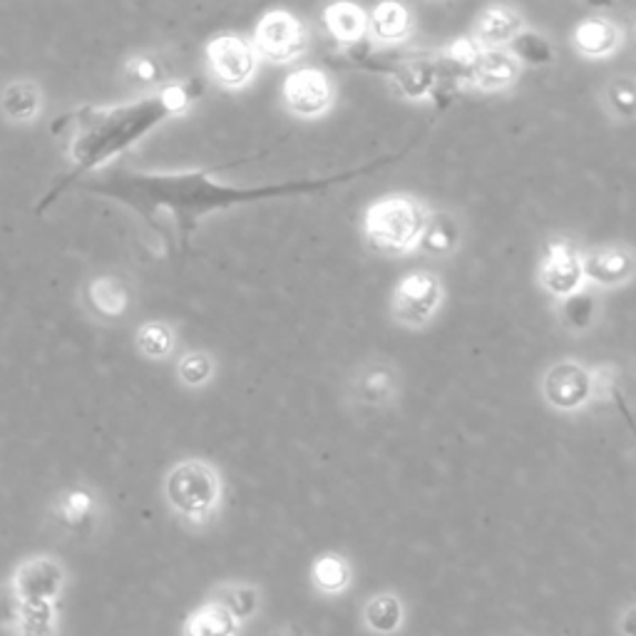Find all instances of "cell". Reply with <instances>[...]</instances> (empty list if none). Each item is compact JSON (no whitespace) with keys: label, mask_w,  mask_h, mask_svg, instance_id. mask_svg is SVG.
<instances>
[{"label":"cell","mask_w":636,"mask_h":636,"mask_svg":"<svg viewBox=\"0 0 636 636\" xmlns=\"http://www.w3.org/2000/svg\"><path fill=\"white\" fill-rule=\"evenodd\" d=\"M430 211L408 195L376 199L364 215V239L380 257H403L418 249Z\"/></svg>","instance_id":"obj_1"},{"label":"cell","mask_w":636,"mask_h":636,"mask_svg":"<svg viewBox=\"0 0 636 636\" xmlns=\"http://www.w3.org/2000/svg\"><path fill=\"white\" fill-rule=\"evenodd\" d=\"M162 495L182 523L209 525L225 500V483L209 460L185 458L167 470Z\"/></svg>","instance_id":"obj_2"},{"label":"cell","mask_w":636,"mask_h":636,"mask_svg":"<svg viewBox=\"0 0 636 636\" xmlns=\"http://www.w3.org/2000/svg\"><path fill=\"white\" fill-rule=\"evenodd\" d=\"M251 42L261 60L286 66V62L299 60L309 48V30H306L304 20L289 10H269L254 30Z\"/></svg>","instance_id":"obj_3"},{"label":"cell","mask_w":636,"mask_h":636,"mask_svg":"<svg viewBox=\"0 0 636 636\" xmlns=\"http://www.w3.org/2000/svg\"><path fill=\"white\" fill-rule=\"evenodd\" d=\"M259 62L261 58L257 48H254V42L235 33L217 36L207 46L209 72L225 90L249 88L254 78H257Z\"/></svg>","instance_id":"obj_4"},{"label":"cell","mask_w":636,"mask_h":636,"mask_svg":"<svg viewBox=\"0 0 636 636\" xmlns=\"http://www.w3.org/2000/svg\"><path fill=\"white\" fill-rule=\"evenodd\" d=\"M443 304V286L436 274L410 271L398 281L390 299V314L396 324L406 328H423L436 318Z\"/></svg>","instance_id":"obj_5"},{"label":"cell","mask_w":636,"mask_h":636,"mask_svg":"<svg viewBox=\"0 0 636 636\" xmlns=\"http://www.w3.org/2000/svg\"><path fill=\"white\" fill-rule=\"evenodd\" d=\"M284 108L299 120H318L334 108V80L321 68H296L281 85Z\"/></svg>","instance_id":"obj_6"},{"label":"cell","mask_w":636,"mask_h":636,"mask_svg":"<svg viewBox=\"0 0 636 636\" xmlns=\"http://www.w3.org/2000/svg\"><path fill=\"white\" fill-rule=\"evenodd\" d=\"M537 277L549 296H555L557 301L567 299V296L582 291L587 281L585 257L569 239L547 241Z\"/></svg>","instance_id":"obj_7"},{"label":"cell","mask_w":636,"mask_h":636,"mask_svg":"<svg viewBox=\"0 0 636 636\" xmlns=\"http://www.w3.org/2000/svg\"><path fill=\"white\" fill-rule=\"evenodd\" d=\"M80 301L85 314L95 318V321L118 324L132 311L135 291L132 284L127 281L122 274L105 271L95 274V277L82 284Z\"/></svg>","instance_id":"obj_8"},{"label":"cell","mask_w":636,"mask_h":636,"mask_svg":"<svg viewBox=\"0 0 636 636\" xmlns=\"http://www.w3.org/2000/svg\"><path fill=\"white\" fill-rule=\"evenodd\" d=\"M543 394L557 410H582L597 396L595 374L577 360H559L545 374Z\"/></svg>","instance_id":"obj_9"},{"label":"cell","mask_w":636,"mask_h":636,"mask_svg":"<svg viewBox=\"0 0 636 636\" xmlns=\"http://www.w3.org/2000/svg\"><path fill=\"white\" fill-rule=\"evenodd\" d=\"M398 370L384 360H370V364L356 368L346 386L348 403L360 410H386L398 400Z\"/></svg>","instance_id":"obj_10"},{"label":"cell","mask_w":636,"mask_h":636,"mask_svg":"<svg viewBox=\"0 0 636 636\" xmlns=\"http://www.w3.org/2000/svg\"><path fill=\"white\" fill-rule=\"evenodd\" d=\"M62 585H66V572L52 557L23 562L13 577V592L20 602H52L62 592Z\"/></svg>","instance_id":"obj_11"},{"label":"cell","mask_w":636,"mask_h":636,"mask_svg":"<svg viewBox=\"0 0 636 636\" xmlns=\"http://www.w3.org/2000/svg\"><path fill=\"white\" fill-rule=\"evenodd\" d=\"M519 76V62L507 48H483L475 66L468 72V85L483 92H500L515 85Z\"/></svg>","instance_id":"obj_12"},{"label":"cell","mask_w":636,"mask_h":636,"mask_svg":"<svg viewBox=\"0 0 636 636\" xmlns=\"http://www.w3.org/2000/svg\"><path fill=\"white\" fill-rule=\"evenodd\" d=\"M636 257L629 249L607 247L589 251L585 257V277L589 284L602 286V289H614L634 279Z\"/></svg>","instance_id":"obj_13"},{"label":"cell","mask_w":636,"mask_h":636,"mask_svg":"<svg viewBox=\"0 0 636 636\" xmlns=\"http://www.w3.org/2000/svg\"><path fill=\"white\" fill-rule=\"evenodd\" d=\"M98 495H95L90 487H68L62 490L56 500H52V519L72 533H82V529H90L95 519H98Z\"/></svg>","instance_id":"obj_14"},{"label":"cell","mask_w":636,"mask_h":636,"mask_svg":"<svg viewBox=\"0 0 636 636\" xmlns=\"http://www.w3.org/2000/svg\"><path fill=\"white\" fill-rule=\"evenodd\" d=\"M42 90L36 80L18 78L0 90V115L13 125H33L42 112Z\"/></svg>","instance_id":"obj_15"},{"label":"cell","mask_w":636,"mask_h":636,"mask_svg":"<svg viewBox=\"0 0 636 636\" xmlns=\"http://www.w3.org/2000/svg\"><path fill=\"white\" fill-rule=\"evenodd\" d=\"M579 56L589 60L609 58L622 46V30L609 18H585L572 33Z\"/></svg>","instance_id":"obj_16"},{"label":"cell","mask_w":636,"mask_h":636,"mask_svg":"<svg viewBox=\"0 0 636 636\" xmlns=\"http://www.w3.org/2000/svg\"><path fill=\"white\" fill-rule=\"evenodd\" d=\"M413 33V16L400 3H380L368 13V36L384 46H398Z\"/></svg>","instance_id":"obj_17"},{"label":"cell","mask_w":636,"mask_h":636,"mask_svg":"<svg viewBox=\"0 0 636 636\" xmlns=\"http://www.w3.org/2000/svg\"><path fill=\"white\" fill-rule=\"evenodd\" d=\"M523 30V18L507 6H490L477 20L475 40L483 48H507Z\"/></svg>","instance_id":"obj_18"},{"label":"cell","mask_w":636,"mask_h":636,"mask_svg":"<svg viewBox=\"0 0 636 636\" xmlns=\"http://www.w3.org/2000/svg\"><path fill=\"white\" fill-rule=\"evenodd\" d=\"M460 247V221L455 219L450 211H433L423 229V237L418 244V251L428 254V257L445 259Z\"/></svg>","instance_id":"obj_19"},{"label":"cell","mask_w":636,"mask_h":636,"mask_svg":"<svg viewBox=\"0 0 636 636\" xmlns=\"http://www.w3.org/2000/svg\"><path fill=\"white\" fill-rule=\"evenodd\" d=\"M326 30L341 46H354L368 36V13L354 3H334L324 10Z\"/></svg>","instance_id":"obj_20"},{"label":"cell","mask_w":636,"mask_h":636,"mask_svg":"<svg viewBox=\"0 0 636 636\" xmlns=\"http://www.w3.org/2000/svg\"><path fill=\"white\" fill-rule=\"evenodd\" d=\"M135 348L142 358L162 364V360H169L177 351V328L169 321H162V318L145 321L135 331Z\"/></svg>","instance_id":"obj_21"},{"label":"cell","mask_w":636,"mask_h":636,"mask_svg":"<svg viewBox=\"0 0 636 636\" xmlns=\"http://www.w3.org/2000/svg\"><path fill=\"white\" fill-rule=\"evenodd\" d=\"M398 92L408 100H423L428 95L438 92L440 85V66L430 60H408L396 70Z\"/></svg>","instance_id":"obj_22"},{"label":"cell","mask_w":636,"mask_h":636,"mask_svg":"<svg viewBox=\"0 0 636 636\" xmlns=\"http://www.w3.org/2000/svg\"><path fill=\"white\" fill-rule=\"evenodd\" d=\"M175 376L187 390L207 388L217 376V360L207 351H187L177 358Z\"/></svg>","instance_id":"obj_23"},{"label":"cell","mask_w":636,"mask_h":636,"mask_svg":"<svg viewBox=\"0 0 636 636\" xmlns=\"http://www.w3.org/2000/svg\"><path fill=\"white\" fill-rule=\"evenodd\" d=\"M187 636H235L237 617L225 604H207L187 622Z\"/></svg>","instance_id":"obj_24"},{"label":"cell","mask_w":636,"mask_h":636,"mask_svg":"<svg viewBox=\"0 0 636 636\" xmlns=\"http://www.w3.org/2000/svg\"><path fill=\"white\" fill-rule=\"evenodd\" d=\"M125 82L132 88L142 90H157L167 88V66L155 52H142V56H132L125 62Z\"/></svg>","instance_id":"obj_25"},{"label":"cell","mask_w":636,"mask_h":636,"mask_svg":"<svg viewBox=\"0 0 636 636\" xmlns=\"http://www.w3.org/2000/svg\"><path fill=\"white\" fill-rule=\"evenodd\" d=\"M507 50L513 52V58L517 62H525V66H549V62L555 60V48L553 42H549L543 33H537V30H529L523 28L519 33L515 36V40L507 46Z\"/></svg>","instance_id":"obj_26"},{"label":"cell","mask_w":636,"mask_h":636,"mask_svg":"<svg viewBox=\"0 0 636 636\" xmlns=\"http://www.w3.org/2000/svg\"><path fill=\"white\" fill-rule=\"evenodd\" d=\"M557 311H559V321L565 324L569 331H587V328L597 321L599 304L595 296L582 289L577 294L567 296V299H562Z\"/></svg>","instance_id":"obj_27"},{"label":"cell","mask_w":636,"mask_h":636,"mask_svg":"<svg viewBox=\"0 0 636 636\" xmlns=\"http://www.w3.org/2000/svg\"><path fill=\"white\" fill-rule=\"evenodd\" d=\"M311 579L321 592L336 595V592L346 589L348 579H351V569H348L346 559H341L338 555H324L314 562Z\"/></svg>","instance_id":"obj_28"},{"label":"cell","mask_w":636,"mask_h":636,"mask_svg":"<svg viewBox=\"0 0 636 636\" xmlns=\"http://www.w3.org/2000/svg\"><path fill=\"white\" fill-rule=\"evenodd\" d=\"M20 636H52L56 609L52 602H20Z\"/></svg>","instance_id":"obj_29"},{"label":"cell","mask_w":636,"mask_h":636,"mask_svg":"<svg viewBox=\"0 0 636 636\" xmlns=\"http://www.w3.org/2000/svg\"><path fill=\"white\" fill-rule=\"evenodd\" d=\"M400 619H403V609H400V602L396 597L380 595V597L368 602L366 622L374 632H380V634L396 632Z\"/></svg>","instance_id":"obj_30"},{"label":"cell","mask_w":636,"mask_h":636,"mask_svg":"<svg viewBox=\"0 0 636 636\" xmlns=\"http://www.w3.org/2000/svg\"><path fill=\"white\" fill-rule=\"evenodd\" d=\"M607 105L614 118L636 120V82L629 78H614L607 88Z\"/></svg>","instance_id":"obj_31"},{"label":"cell","mask_w":636,"mask_h":636,"mask_svg":"<svg viewBox=\"0 0 636 636\" xmlns=\"http://www.w3.org/2000/svg\"><path fill=\"white\" fill-rule=\"evenodd\" d=\"M225 607L235 614L237 619H244V617H249V614H254V609H257V592H254L251 587H244V585H237V587H229L225 592Z\"/></svg>","instance_id":"obj_32"},{"label":"cell","mask_w":636,"mask_h":636,"mask_svg":"<svg viewBox=\"0 0 636 636\" xmlns=\"http://www.w3.org/2000/svg\"><path fill=\"white\" fill-rule=\"evenodd\" d=\"M634 38H636V28H634Z\"/></svg>","instance_id":"obj_33"}]
</instances>
